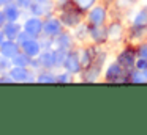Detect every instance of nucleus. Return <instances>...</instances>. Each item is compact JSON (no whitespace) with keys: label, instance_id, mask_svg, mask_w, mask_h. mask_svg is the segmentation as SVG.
Listing matches in <instances>:
<instances>
[{"label":"nucleus","instance_id":"f257e3e1","mask_svg":"<svg viewBox=\"0 0 147 135\" xmlns=\"http://www.w3.org/2000/svg\"><path fill=\"white\" fill-rule=\"evenodd\" d=\"M0 53L5 55V57H8V58H13V57H16L18 53H19V46L11 39L3 41L2 46H0Z\"/></svg>","mask_w":147,"mask_h":135},{"label":"nucleus","instance_id":"f03ea898","mask_svg":"<svg viewBox=\"0 0 147 135\" xmlns=\"http://www.w3.org/2000/svg\"><path fill=\"white\" fill-rule=\"evenodd\" d=\"M2 31H3V35L8 39H13V38H18V35L21 33V25L18 24V22L7 21L2 25Z\"/></svg>","mask_w":147,"mask_h":135},{"label":"nucleus","instance_id":"7ed1b4c3","mask_svg":"<svg viewBox=\"0 0 147 135\" xmlns=\"http://www.w3.org/2000/svg\"><path fill=\"white\" fill-rule=\"evenodd\" d=\"M24 28H26V31L30 36H33V35H36L41 30V24H40L38 19H29V21H26V24H24Z\"/></svg>","mask_w":147,"mask_h":135},{"label":"nucleus","instance_id":"20e7f679","mask_svg":"<svg viewBox=\"0 0 147 135\" xmlns=\"http://www.w3.org/2000/svg\"><path fill=\"white\" fill-rule=\"evenodd\" d=\"M22 50H24V53H27L29 57H33V55H36V53L40 52V46L35 43V41L27 39V41L22 43Z\"/></svg>","mask_w":147,"mask_h":135},{"label":"nucleus","instance_id":"39448f33","mask_svg":"<svg viewBox=\"0 0 147 135\" xmlns=\"http://www.w3.org/2000/svg\"><path fill=\"white\" fill-rule=\"evenodd\" d=\"M3 13H5L7 21H11V22H16L18 17H19V14H21L19 8L14 6V5H7V6H5V9H3Z\"/></svg>","mask_w":147,"mask_h":135},{"label":"nucleus","instance_id":"423d86ee","mask_svg":"<svg viewBox=\"0 0 147 135\" xmlns=\"http://www.w3.org/2000/svg\"><path fill=\"white\" fill-rule=\"evenodd\" d=\"M11 61H13V65H16V66H24V68H26V66L30 63V60H29V55H27V53H24V55L18 53L16 57L11 58Z\"/></svg>","mask_w":147,"mask_h":135},{"label":"nucleus","instance_id":"0eeeda50","mask_svg":"<svg viewBox=\"0 0 147 135\" xmlns=\"http://www.w3.org/2000/svg\"><path fill=\"white\" fill-rule=\"evenodd\" d=\"M11 58H8V57L2 55L0 53V71L3 72V71H10V66H11Z\"/></svg>","mask_w":147,"mask_h":135},{"label":"nucleus","instance_id":"6e6552de","mask_svg":"<svg viewBox=\"0 0 147 135\" xmlns=\"http://www.w3.org/2000/svg\"><path fill=\"white\" fill-rule=\"evenodd\" d=\"M7 22V17H5V13H3V9H0V28H2V25Z\"/></svg>","mask_w":147,"mask_h":135},{"label":"nucleus","instance_id":"1a4fd4ad","mask_svg":"<svg viewBox=\"0 0 147 135\" xmlns=\"http://www.w3.org/2000/svg\"><path fill=\"white\" fill-rule=\"evenodd\" d=\"M3 36H5V35H3V31L0 30V46H2V43H3Z\"/></svg>","mask_w":147,"mask_h":135},{"label":"nucleus","instance_id":"9d476101","mask_svg":"<svg viewBox=\"0 0 147 135\" xmlns=\"http://www.w3.org/2000/svg\"><path fill=\"white\" fill-rule=\"evenodd\" d=\"M5 5V0H0V6H3Z\"/></svg>","mask_w":147,"mask_h":135}]
</instances>
